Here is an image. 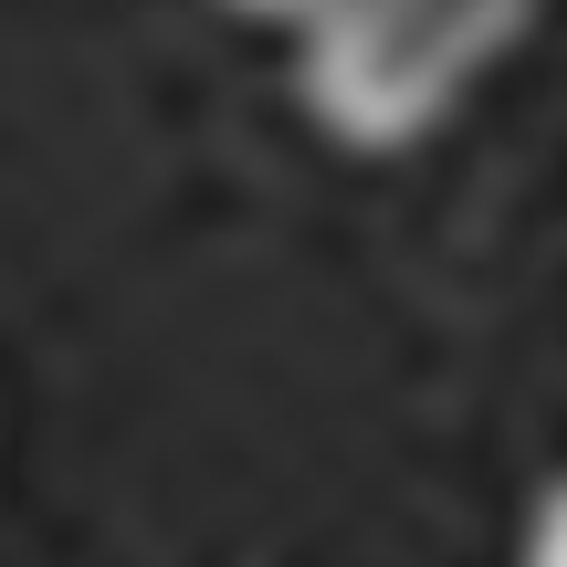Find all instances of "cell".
<instances>
[{
  "instance_id": "2",
  "label": "cell",
  "mask_w": 567,
  "mask_h": 567,
  "mask_svg": "<svg viewBox=\"0 0 567 567\" xmlns=\"http://www.w3.org/2000/svg\"><path fill=\"white\" fill-rule=\"evenodd\" d=\"M515 567H567V473L547 494H536V515H526V547H515Z\"/></svg>"
},
{
  "instance_id": "3",
  "label": "cell",
  "mask_w": 567,
  "mask_h": 567,
  "mask_svg": "<svg viewBox=\"0 0 567 567\" xmlns=\"http://www.w3.org/2000/svg\"><path fill=\"white\" fill-rule=\"evenodd\" d=\"M221 11H243V21H274V32H305V11H316V0H221Z\"/></svg>"
},
{
  "instance_id": "1",
  "label": "cell",
  "mask_w": 567,
  "mask_h": 567,
  "mask_svg": "<svg viewBox=\"0 0 567 567\" xmlns=\"http://www.w3.org/2000/svg\"><path fill=\"white\" fill-rule=\"evenodd\" d=\"M547 0H316L295 32V95L358 158L421 147L515 42Z\"/></svg>"
}]
</instances>
